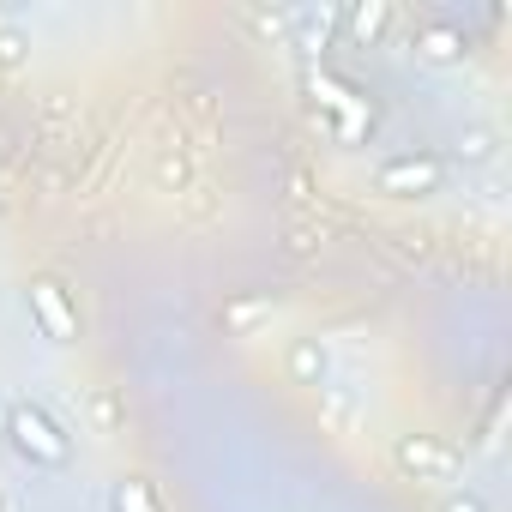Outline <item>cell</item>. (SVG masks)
Masks as SVG:
<instances>
[{
  "label": "cell",
  "mask_w": 512,
  "mask_h": 512,
  "mask_svg": "<svg viewBox=\"0 0 512 512\" xmlns=\"http://www.w3.org/2000/svg\"><path fill=\"white\" fill-rule=\"evenodd\" d=\"M0 512H13V506H7V494H0Z\"/></svg>",
  "instance_id": "obj_14"
},
{
  "label": "cell",
  "mask_w": 512,
  "mask_h": 512,
  "mask_svg": "<svg viewBox=\"0 0 512 512\" xmlns=\"http://www.w3.org/2000/svg\"><path fill=\"white\" fill-rule=\"evenodd\" d=\"M440 512H488V500H482L476 488H452V494L440 500Z\"/></svg>",
  "instance_id": "obj_12"
},
{
  "label": "cell",
  "mask_w": 512,
  "mask_h": 512,
  "mask_svg": "<svg viewBox=\"0 0 512 512\" xmlns=\"http://www.w3.org/2000/svg\"><path fill=\"white\" fill-rule=\"evenodd\" d=\"M109 512H163V506H157V488L145 476H121L109 488Z\"/></svg>",
  "instance_id": "obj_8"
},
{
  "label": "cell",
  "mask_w": 512,
  "mask_h": 512,
  "mask_svg": "<svg viewBox=\"0 0 512 512\" xmlns=\"http://www.w3.org/2000/svg\"><path fill=\"white\" fill-rule=\"evenodd\" d=\"M386 19H392V13L380 7V0H374V7H350V13H344V25H350L356 43H374V37L386 31Z\"/></svg>",
  "instance_id": "obj_10"
},
{
  "label": "cell",
  "mask_w": 512,
  "mask_h": 512,
  "mask_svg": "<svg viewBox=\"0 0 512 512\" xmlns=\"http://www.w3.org/2000/svg\"><path fill=\"white\" fill-rule=\"evenodd\" d=\"M440 181H446V157L440 151H404V157H386L374 169V187L386 199H428V193H440Z\"/></svg>",
  "instance_id": "obj_2"
},
{
  "label": "cell",
  "mask_w": 512,
  "mask_h": 512,
  "mask_svg": "<svg viewBox=\"0 0 512 512\" xmlns=\"http://www.w3.org/2000/svg\"><path fill=\"white\" fill-rule=\"evenodd\" d=\"M0 428H7V446L31 464V470H73V434L67 422L37 404V398H13L7 416H0Z\"/></svg>",
  "instance_id": "obj_1"
},
{
  "label": "cell",
  "mask_w": 512,
  "mask_h": 512,
  "mask_svg": "<svg viewBox=\"0 0 512 512\" xmlns=\"http://www.w3.org/2000/svg\"><path fill=\"white\" fill-rule=\"evenodd\" d=\"M416 55H422L428 67H458V61H464V37L446 31V25H428V31H416Z\"/></svg>",
  "instance_id": "obj_7"
},
{
  "label": "cell",
  "mask_w": 512,
  "mask_h": 512,
  "mask_svg": "<svg viewBox=\"0 0 512 512\" xmlns=\"http://www.w3.org/2000/svg\"><path fill=\"white\" fill-rule=\"evenodd\" d=\"M392 458H398V470H404L410 482H452V476L464 470V458H458L446 440H434V434H398Z\"/></svg>",
  "instance_id": "obj_4"
},
{
  "label": "cell",
  "mask_w": 512,
  "mask_h": 512,
  "mask_svg": "<svg viewBox=\"0 0 512 512\" xmlns=\"http://www.w3.org/2000/svg\"><path fill=\"white\" fill-rule=\"evenodd\" d=\"M25 49H31V37H25V31H0V67H19V61H25Z\"/></svg>",
  "instance_id": "obj_11"
},
{
  "label": "cell",
  "mask_w": 512,
  "mask_h": 512,
  "mask_svg": "<svg viewBox=\"0 0 512 512\" xmlns=\"http://www.w3.org/2000/svg\"><path fill=\"white\" fill-rule=\"evenodd\" d=\"M157 175H163V181H187V163H175V157H163V163H157Z\"/></svg>",
  "instance_id": "obj_13"
},
{
  "label": "cell",
  "mask_w": 512,
  "mask_h": 512,
  "mask_svg": "<svg viewBox=\"0 0 512 512\" xmlns=\"http://www.w3.org/2000/svg\"><path fill=\"white\" fill-rule=\"evenodd\" d=\"M0 446H7V428H0Z\"/></svg>",
  "instance_id": "obj_15"
},
{
  "label": "cell",
  "mask_w": 512,
  "mask_h": 512,
  "mask_svg": "<svg viewBox=\"0 0 512 512\" xmlns=\"http://www.w3.org/2000/svg\"><path fill=\"white\" fill-rule=\"evenodd\" d=\"M284 368H290V380L296 386H308V392H320L338 368H332V350H326V338H296L290 344V356H284Z\"/></svg>",
  "instance_id": "obj_5"
},
{
  "label": "cell",
  "mask_w": 512,
  "mask_h": 512,
  "mask_svg": "<svg viewBox=\"0 0 512 512\" xmlns=\"http://www.w3.org/2000/svg\"><path fill=\"white\" fill-rule=\"evenodd\" d=\"M25 308H31V326H37L49 344H79V308H73V296H67L61 278L37 272V278L25 284Z\"/></svg>",
  "instance_id": "obj_3"
},
{
  "label": "cell",
  "mask_w": 512,
  "mask_h": 512,
  "mask_svg": "<svg viewBox=\"0 0 512 512\" xmlns=\"http://www.w3.org/2000/svg\"><path fill=\"white\" fill-rule=\"evenodd\" d=\"M464 169H494L500 163V127H488V121H470L464 133H458V151H452Z\"/></svg>",
  "instance_id": "obj_6"
},
{
  "label": "cell",
  "mask_w": 512,
  "mask_h": 512,
  "mask_svg": "<svg viewBox=\"0 0 512 512\" xmlns=\"http://www.w3.org/2000/svg\"><path fill=\"white\" fill-rule=\"evenodd\" d=\"M272 296H241V302H229L223 308V332H235V338H247L253 326H260V320H272Z\"/></svg>",
  "instance_id": "obj_9"
}]
</instances>
